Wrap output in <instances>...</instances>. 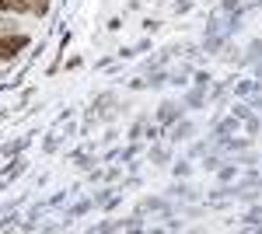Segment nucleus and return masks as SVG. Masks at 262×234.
<instances>
[{"instance_id":"obj_1","label":"nucleus","mask_w":262,"mask_h":234,"mask_svg":"<svg viewBox=\"0 0 262 234\" xmlns=\"http://www.w3.org/2000/svg\"><path fill=\"white\" fill-rule=\"evenodd\" d=\"M28 46V35H4L0 39V59H11L18 49H25Z\"/></svg>"},{"instance_id":"obj_2","label":"nucleus","mask_w":262,"mask_h":234,"mask_svg":"<svg viewBox=\"0 0 262 234\" xmlns=\"http://www.w3.org/2000/svg\"><path fill=\"white\" fill-rule=\"evenodd\" d=\"M7 11H18V14H28V0H4Z\"/></svg>"}]
</instances>
